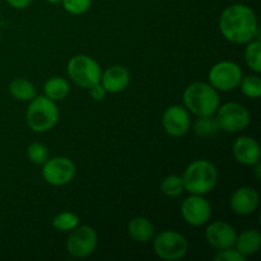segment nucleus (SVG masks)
Masks as SVG:
<instances>
[{
  "mask_svg": "<svg viewBox=\"0 0 261 261\" xmlns=\"http://www.w3.org/2000/svg\"><path fill=\"white\" fill-rule=\"evenodd\" d=\"M25 153H27V157L30 160V162L36 166H42L50 158L48 148L40 142L31 143L27 147Z\"/></svg>",
  "mask_w": 261,
  "mask_h": 261,
  "instance_id": "a878e982",
  "label": "nucleus"
},
{
  "mask_svg": "<svg viewBox=\"0 0 261 261\" xmlns=\"http://www.w3.org/2000/svg\"><path fill=\"white\" fill-rule=\"evenodd\" d=\"M206 224L208 227L205 229V240L213 249L219 251L234 246L237 232L228 222L216 221L212 223L208 222Z\"/></svg>",
  "mask_w": 261,
  "mask_h": 261,
  "instance_id": "ddd939ff",
  "label": "nucleus"
},
{
  "mask_svg": "<svg viewBox=\"0 0 261 261\" xmlns=\"http://www.w3.org/2000/svg\"><path fill=\"white\" fill-rule=\"evenodd\" d=\"M193 130L196 137L209 138L217 134L219 126L214 115L213 116H198V119L193 124Z\"/></svg>",
  "mask_w": 261,
  "mask_h": 261,
  "instance_id": "4be33fe9",
  "label": "nucleus"
},
{
  "mask_svg": "<svg viewBox=\"0 0 261 261\" xmlns=\"http://www.w3.org/2000/svg\"><path fill=\"white\" fill-rule=\"evenodd\" d=\"M239 88L241 89L242 94L249 98H259L261 96V78L257 73L249 74V75L242 76L241 82L239 84Z\"/></svg>",
  "mask_w": 261,
  "mask_h": 261,
  "instance_id": "b1692460",
  "label": "nucleus"
},
{
  "mask_svg": "<svg viewBox=\"0 0 261 261\" xmlns=\"http://www.w3.org/2000/svg\"><path fill=\"white\" fill-rule=\"evenodd\" d=\"M9 93L17 101L30 102L37 96L36 88L28 79L15 78L9 84Z\"/></svg>",
  "mask_w": 261,
  "mask_h": 261,
  "instance_id": "aec40b11",
  "label": "nucleus"
},
{
  "mask_svg": "<svg viewBox=\"0 0 261 261\" xmlns=\"http://www.w3.org/2000/svg\"><path fill=\"white\" fill-rule=\"evenodd\" d=\"M88 91H89V96H91V98L93 99V101H98V102L103 101L107 96V91L103 88V86H102L99 82L98 83L93 84L92 87H89Z\"/></svg>",
  "mask_w": 261,
  "mask_h": 261,
  "instance_id": "c85d7f7f",
  "label": "nucleus"
},
{
  "mask_svg": "<svg viewBox=\"0 0 261 261\" xmlns=\"http://www.w3.org/2000/svg\"><path fill=\"white\" fill-rule=\"evenodd\" d=\"M127 233L135 242L148 244L154 237L155 229L149 218L139 216L135 217V218H133L129 222V224H127Z\"/></svg>",
  "mask_w": 261,
  "mask_h": 261,
  "instance_id": "f3484780",
  "label": "nucleus"
},
{
  "mask_svg": "<svg viewBox=\"0 0 261 261\" xmlns=\"http://www.w3.org/2000/svg\"><path fill=\"white\" fill-rule=\"evenodd\" d=\"M66 73L70 81L81 88L92 87L101 81L102 69L98 61L86 54H78L70 58L66 65Z\"/></svg>",
  "mask_w": 261,
  "mask_h": 261,
  "instance_id": "39448f33",
  "label": "nucleus"
},
{
  "mask_svg": "<svg viewBox=\"0 0 261 261\" xmlns=\"http://www.w3.org/2000/svg\"><path fill=\"white\" fill-rule=\"evenodd\" d=\"M259 203V194L251 186H242V188L236 189L229 199L231 211L237 216H250L255 213Z\"/></svg>",
  "mask_w": 261,
  "mask_h": 261,
  "instance_id": "4468645a",
  "label": "nucleus"
},
{
  "mask_svg": "<svg viewBox=\"0 0 261 261\" xmlns=\"http://www.w3.org/2000/svg\"><path fill=\"white\" fill-rule=\"evenodd\" d=\"M185 191L196 195H206L218 182L217 167L208 160H195L186 166L182 173Z\"/></svg>",
  "mask_w": 261,
  "mask_h": 261,
  "instance_id": "7ed1b4c3",
  "label": "nucleus"
},
{
  "mask_svg": "<svg viewBox=\"0 0 261 261\" xmlns=\"http://www.w3.org/2000/svg\"><path fill=\"white\" fill-rule=\"evenodd\" d=\"M232 153L237 162L244 166H252L260 162L261 149L259 143L256 139L247 135L240 137L234 140L232 145Z\"/></svg>",
  "mask_w": 261,
  "mask_h": 261,
  "instance_id": "2eb2a0df",
  "label": "nucleus"
},
{
  "mask_svg": "<svg viewBox=\"0 0 261 261\" xmlns=\"http://www.w3.org/2000/svg\"><path fill=\"white\" fill-rule=\"evenodd\" d=\"M161 191L167 198H177L185 191L182 176L180 175H168L162 180L160 186Z\"/></svg>",
  "mask_w": 261,
  "mask_h": 261,
  "instance_id": "5701e85b",
  "label": "nucleus"
},
{
  "mask_svg": "<svg viewBox=\"0 0 261 261\" xmlns=\"http://www.w3.org/2000/svg\"><path fill=\"white\" fill-rule=\"evenodd\" d=\"M244 76L241 66L231 60H222L214 64L208 73V81L218 92H231L239 88Z\"/></svg>",
  "mask_w": 261,
  "mask_h": 261,
  "instance_id": "6e6552de",
  "label": "nucleus"
},
{
  "mask_svg": "<svg viewBox=\"0 0 261 261\" xmlns=\"http://www.w3.org/2000/svg\"><path fill=\"white\" fill-rule=\"evenodd\" d=\"M153 251L155 256L165 261H177L186 256L189 241L182 233L166 229L153 237Z\"/></svg>",
  "mask_w": 261,
  "mask_h": 261,
  "instance_id": "423d86ee",
  "label": "nucleus"
},
{
  "mask_svg": "<svg viewBox=\"0 0 261 261\" xmlns=\"http://www.w3.org/2000/svg\"><path fill=\"white\" fill-rule=\"evenodd\" d=\"M182 101L185 109L196 117L213 116L221 105L219 92L205 82L189 84L182 93Z\"/></svg>",
  "mask_w": 261,
  "mask_h": 261,
  "instance_id": "f03ea898",
  "label": "nucleus"
},
{
  "mask_svg": "<svg viewBox=\"0 0 261 261\" xmlns=\"http://www.w3.org/2000/svg\"><path fill=\"white\" fill-rule=\"evenodd\" d=\"M219 130L226 133H239L246 129L251 122V114L239 102H227L219 105L216 115Z\"/></svg>",
  "mask_w": 261,
  "mask_h": 261,
  "instance_id": "0eeeda50",
  "label": "nucleus"
},
{
  "mask_svg": "<svg viewBox=\"0 0 261 261\" xmlns=\"http://www.w3.org/2000/svg\"><path fill=\"white\" fill-rule=\"evenodd\" d=\"M5 2L14 9H25L27 7H30L32 0H5Z\"/></svg>",
  "mask_w": 261,
  "mask_h": 261,
  "instance_id": "c756f323",
  "label": "nucleus"
},
{
  "mask_svg": "<svg viewBox=\"0 0 261 261\" xmlns=\"http://www.w3.org/2000/svg\"><path fill=\"white\" fill-rule=\"evenodd\" d=\"M59 116L60 111L56 102L42 94L30 101L25 122L33 133H46L58 124Z\"/></svg>",
  "mask_w": 261,
  "mask_h": 261,
  "instance_id": "20e7f679",
  "label": "nucleus"
},
{
  "mask_svg": "<svg viewBox=\"0 0 261 261\" xmlns=\"http://www.w3.org/2000/svg\"><path fill=\"white\" fill-rule=\"evenodd\" d=\"M76 226H79V217L73 212H60L53 218V227L59 232H70Z\"/></svg>",
  "mask_w": 261,
  "mask_h": 261,
  "instance_id": "393cba45",
  "label": "nucleus"
},
{
  "mask_svg": "<svg viewBox=\"0 0 261 261\" xmlns=\"http://www.w3.org/2000/svg\"><path fill=\"white\" fill-rule=\"evenodd\" d=\"M98 245V234L91 226H76L69 232L66 240V251L75 259H86L91 256Z\"/></svg>",
  "mask_w": 261,
  "mask_h": 261,
  "instance_id": "1a4fd4ad",
  "label": "nucleus"
},
{
  "mask_svg": "<svg viewBox=\"0 0 261 261\" xmlns=\"http://www.w3.org/2000/svg\"><path fill=\"white\" fill-rule=\"evenodd\" d=\"M244 58L246 65L254 73H261V41L259 38H254L246 43L244 51Z\"/></svg>",
  "mask_w": 261,
  "mask_h": 261,
  "instance_id": "412c9836",
  "label": "nucleus"
},
{
  "mask_svg": "<svg viewBox=\"0 0 261 261\" xmlns=\"http://www.w3.org/2000/svg\"><path fill=\"white\" fill-rule=\"evenodd\" d=\"M69 94H70V84L63 76H51L43 83V96L53 101H64Z\"/></svg>",
  "mask_w": 261,
  "mask_h": 261,
  "instance_id": "6ab92c4d",
  "label": "nucleus"
},
{
  "mask_svg": "<svg viewBox=\"0 0 261 261\" xmlns=\"http://www.w3.org/2000/svg\"><path fill=\"white\" fill-rule=\"evenodd\" d=\"M214 261H246V257L242 256L234 247H228L217 251Z\"/></svg>",
  "mask_w": 261,
  "mask_h": 261,
  "instance_id": "cd10ccee",
  "label": "nucleus"
},
{
  "mask_svg": "<svg viewBox=\"0 0 261 261\" xmlns=\"http://www.w3.org/2000/svg\"><path fill=\"white\" fill-rule=\"evenodd\" d=\"M45 2H47L48 4H58V3H60L61 0H45Z\"/></svg>",
  "mask_w": 261,
  "mask_h": 261,
  "instance_id": "2f4dec72",
  "label": "nucleus"
},
{
  "mask_svg": "<svg viewBox=\"0 0 261 261\" xmlns=\"http://www.w3.org/2000/svg\"><path fill=\"white\" fill-rule=\"evenodd\" d=\"M162 126L170 137H184L191 129L190 112L180 105L168 106L162 115Z\"/></svg>",
  "mask_w": 261,
  "mask_h": 261,
  "instance_id": "f8f14e48",
  "label": "nucleus"
},
{
  "mask_svg": "<svg viewBox=\"0 0 261 261\" xmlns=\"http://www.w3.org/2000/svg\"><path fill=\"white\" fill-rule=\"evenodd\" d=\"M75 172L76 168L73 161L63 155L48 158L42 165V170H41V175L45 182L56 188L65 186L71 182Z\"/></svg>",
  "mask_w": 261,
  "mask_h": 261,
  "instance_id": "9d476101",
  "label": "nucleus"
},
{
  "mask_svg": "<svg viewBox=\"0 0 261 261\" xmlns=\"http://www.w3.org/2000/svg\"><path fill=\"white\" fill-rule=\"evenodd\" d=\"M233 247L246 259L254 256L261 247V233L255 228L245 229L237 234Z\"/></svg>",
  "mask_w": 261,
  "mask_h": 261,
  "instance_id": "a211bd4d",
  "label": "nucleus"
},
{
  "mask_svg": "<svg viewBox=\"0 0 261 261\" xmlns=\"http://www.w3.org/2000/svg\"><path fill=\"white\" fill-rule=\"evenodd\" d=\"M218 25L222 36L234 45H246L254 38H259L256 14L246 4L236 3L224 8Z\"/></svg>",
  "mask_w": 261,
  "mask_h": 261,
  "instance_id": "f257e3e1",
  "label": "nucleus"
},
{
  "mask_svg": "<svg viewBox=\"0 0 261 261\" xmlns=\"http://www.w3.org/2000/svg\"><path fill=\"white\" fill-rule=\"evenodd\" d=\"M60 3L63 4L64 10L73 15L84 14L92 5V0H61Z\"/></svg>",
  "mask_w": 261,
  "mask_h": 261,
  "instance_id": "bb28decb",
  "label": "nucleus"
},
{
  "mask_svg": "<svg viewBox=\"0 0 261 261\" xmlns=\"http://www.w3.org/2000/svg\"><path fill=\"white\" fill-rule=\"evenodd\" d=\"M99 83L103 86L107 93H120L125 91L130 84V73L125 66L112 65L102 71Z\"/></svg>",
  "mask_w": 261,
  "mask_h": 261,
  "instance_id": "dca6fc26",
  "label": "nucleus"
},
{
  "mask_svg": "<svg viewBox=\"0 0 261 261\" xmlns=\"http://www.w3.org/2000/svg\"><path fill=\"white\" fill-rule=\"evenodd\" d=\"M181 216L190 226L201 227L211 221L212 205L204 195L190 194L181 204Z\"/></svg>",
  "mask_w": 261,
  "mask_h": 261,
  "instance_id": "9b49d317",
  "label": "nucleus"
},
{
  "mask_svg": "<svg viewBox=\"0 0 261 261\" xmlns=\"http://www.w3.org/2000/svg\"><path fill=\"white\" fill-rule=\"evenodd\" d=\"M251 167H254V172H255V176H256V178H260L261 177V165H260V162L255 163V165H252Z\"/></svg>",
  "mask_w": 261,
  "mask_h": 261,
  "instance_id": "7c9ffc66",
  "label": "nucleus"
}]
</instances>
